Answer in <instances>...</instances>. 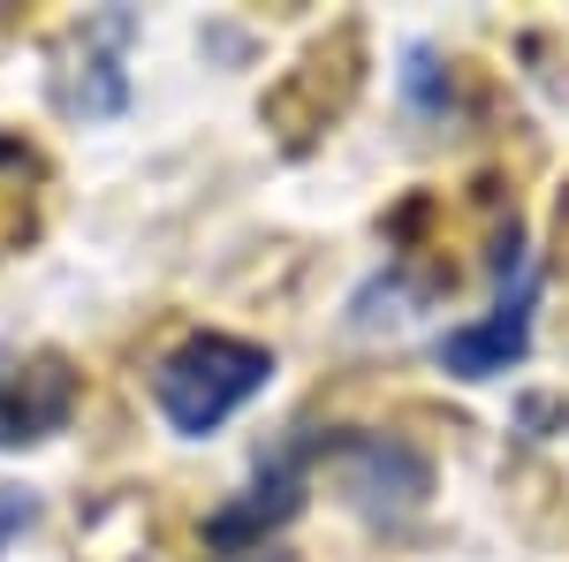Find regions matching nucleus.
I'll use <instances>...</instances> for the list:
<instances>
[{"label":"nucleus","mask_w":569,"mask_h":562,"mask_svg":"<svg viewBox=\"0 0 569 562\" xmlns=\"http://www.w3.org/2000/svg\"><path fill=\"white\" fill-rule=\"evenodd\" d=\"M31 517H39V502H31V494H16V486H0V548H8Z\"/></svg>","instance_id":"nucleus-5"},{"label":"nucleus","mask_w":569,"mask_h":562,"mask_svg":"<svg viewBox=\"0 0 569 562\" xmlns=\"http://www.w3.org/2000/svg\"><path fill=\"white\" fill-rule=\"evenodd\" d=\"M236 562H297V555H273V548H259V555H236Z\"/></svg>","instance_id":"nucleus-6"},{"label":"nucleus","mask_w":569,"mask_h":562,"mask_svg":"<svg viewBox=\"0 0 569 562\" xmlns=\"http://www.w3.org/2000/svg\"><path fill=\"white\" fill-rule=\"evenodd\" d=\"M297 472H305V448H281L243 502H228V510L206 517V540L228 548V555H259L266 532H273V524H289V517H297V502H305V479H297Z\"/></svg>","instance_id":"nucleus-3"},{"label":"nucleus","mask_w":569,"mask_h":562,"mask_svg":"<svg viewBox=\"0 0 569 562\" xmlns=\"http://www.w3.org/2000/svg\"><path fill=\"white\" fill-rule=\"evenodd\" d=\"M273 381V357L259 343H236V335H190L152 365V403L160 418L190 441H206L213 426H228L251 395Z\"/></svg>","instance_id":"nucleus-1"},{"label":"nucleus","mask_w":569,"mask_h":562,"mask_svg":"<svg viewBox=\"0 0 569 562\" xmlns=\"http://www.w3.org/2000/svg\"><path fill=\"white\" fill-rule=\"evenodd\" d=\"M531 304H539V282L517 274V289L493 304V319L456 327V335L440 343V365H448V373H463V381H493V373H509V365L531 349Z\"/></svg>","instance_id":"nucleus-4"},{"label":"nucleus","mask_w":569,"mask_h":562,"mask_svg":"<svg viewBox=\"0 0 569 562\" xmlns=\"http://www.w3.org/2000/svg\"><path fill=\"white\" fill-rule=\"evenodd\" d=\"M84 403V373L61 349H31L23 365L0 373V448H31L46 433H61Z\"/></svg>","instance_id":"nucleus-2"}]
</instances>
